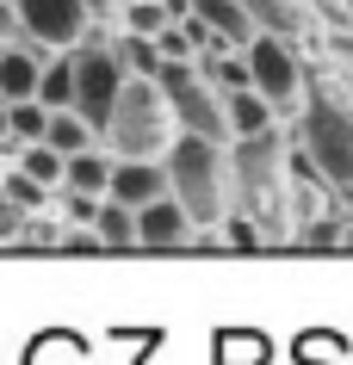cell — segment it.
Masks as SVG:
<instances>
[{
    "label": "cell",
    "mask_w": 353,
    "mask_h": 365,
    "mask_svg": "<svg viewBox=\"0 0 353 365\" xmlns=\"http://www.w3.org/2000/svg\"><path fill=\"white\" fill-rule=\"evenodd\" d=\"M161 168H168V192L186 205L193 223H217L230 211V155H223V143L180 130Z\"/></svg>",
    "instance_id": "cell-1"
},
{
    "label": "cell",
    "mask_w": 353,
    "mask_h": 365,
    "mask_svg": "<svg viewBox=\"0 0 353 365\" xmlns=\"http://www.w3.org/2000/svg\"><path fill=\"white\" fill-rule=\"evenodd\" d=\"M168 136H174V106H168V93H161L149 75H124L99 143L124 161V155H161Z\"/></svg>",
    "instance_id": "cell-2"
},
{
    "label": "cell",
    "mask_w": 353,
    "mask_h": 365,
    "mask_svg": "<svg viewBox=\"0 0 353 365\" xmlns=\"http://www.w3.org/2000/svg\"><path fill=\"white\" fill-rule=\"evenodd\" d=\"M155 87L168 93L180 130L211 136V143H223V136H230L223 99H217V87H211V75H205V68H193V62H161V68H155Z\"/></svg>",
    "instance_id": "cell-3"
},
{
    "label": "cell",
    "mask_w": 353,
    "mask_h": 365,
    "mask_svg": "<svg viewBox=\"0 0 353 365\" xmlns=\"http://www.w3.org/2000/svg\"><path fill=\"white\" fill-rule=\"evenodd\" d=\"M75 112L93 124V130H106V118H112V99H118V87H124V56H118V43L112 38H81L75 50Z\"/></svg>",
    "instance_id": "cell-4"
},
{
    "label": "cell",
    "mask_w": 353,
    "mask_h": 365,
    "mask_svg": "<svg viewBox=\"0 0 353 365\" xmlns=\"http://www.w3.org/2000/svg\"><path fill=\"white\" fill-rule=\"evenodd\" d=\"M279 161H285V143L273 136V124L255 130V136H235L230 180L242 186L248 217H273V211H279Z\"/></svg>",
    "instance_id": "cell-5"
},
{
    "label": "cell",
    "mask_w": 353,
    "mask_h": 365,
    "mask_svg": "<svg viewBox=\"0 0 353 365\" xmlns=\"http://www.w3.org/2000/svg\"><path fill=\"white\" fill-rule=\"evenodd\" d=\"M304 149H310V168L334 186H353V118L334 106V99L316 93L310 112H304Z\"/></svg>",
    "instance_id": "cell-6"
},
{
    "label": "cell",
    "mask_w": 353,
    "mask_h": 365,
    "mask_svg": "<svg viewBox=\"0 0 353 365\" xmlns=\"http://www.w3.org/2000/svg\"><path fill=\"white\" fill-rule=\"evenodd\" d=\"M19 6V25L25 38H38L44 50H68V43L87 38V0H13Z\"/></svg>",
    "instance_id": "cell-7"
},
{
    "label": "cell",
    "mask_w": 353,
    "mask_h": 365,
    "mask_svg": "<svg viewBox=\"0 0 353 365\" xmlns=\"http://www.w3.org/2000/svg\"><path fill=\"white\" fill-rule=\"evenodd\" d=\"M248 81H255L260 93L273 99V106L297 99V87H304V68H297V56L285 50V38H279V31H267V38H248Z\"/></svg>",
    "instance_id": "cell-8"
},
{
    "label": "cell",
    "mask_w": 353,
    "mask_h": 365,
    "mask_svg": "<svg viewBox=\"0 0 353 365\" xmlns=\"http://www.w3.org/2000/svg\"><path fill=\"white\" fill-rule=\"evenodd\" d=\"M161 192H168V168H161L155 155H124V161H112V186H106V198L143 211V205L161 198Z\"/></svg>",
    "instance_id": "cell-9"
},
{
    "label": "cell",
    "mask_w": 353,
    "mask_h": 365,
    "mask_svg": "<svg viewBox=\"0 0 353 365\" xmlns=\"http://www.w3.org/2000/svg\"><path fill=\"white\" fill-rule=\"evenodd\" d=\"M38 75H44V43L38 38H19L0 50V99H38Z\"/></svg>",
    "instance_id": "cell-10"
},
{
    "label": "cell",
    "mask_w": 353,
    "mask_h": 365,
    "mask_svg": "<svg viewBox=\"0 0 353 365\" xmlns=\"http://www.w3.org/2000/svg\"><path fill=\"white\" fill-rule=\"evenodd\" d=\"M193 235V217H186V205H180L174 192L149 198L137 211V242H149V248H174V242H186Z\"/></svg>",
    "instance_id": "cell-11"
},
{
    "label": "cell",
    "mask_w": 353,
    "mask_h": 365,
    "mask_svg": "<svg viewBox=\"0 0 353 365\" xmlns=\"http://www.w3.org/2000/svg\"><path fill=\"white\" fill-rule=\"evenodd\" d=\"M193 13H198V25H205L217 43H248L255 38V19H248L242 0H193Z\"/></svg>",
    "instance_id": "cell-12"
},
{
    "label": "cell",
    "mask_w": 353,
    "mask_h": 365,
    "mask_svg": "<svg viewBox=\"0 0 353 365\" xmlns=\"http://www.w3.org/2000/svg\"><path fill=\"white\" fill-rule=\"evenodd\" d=\"M223 118H230V136H255V130H267V124H273V99L260 93L255 81H248V87H230Z\"/></svg>",
    "instance_id": "cell-13"
},
{
    "label": "cell",
    "mask_w": 353,
    "mask_h": 365,
    "mask_svg": "<svg viewBox=\"0 0 353 365\" xmlns=\"http://www.w3.org/2000/svg\"><path fill=\"white\" fill-rule=\"evenodd\" d=\"M38 143H50L56 155H81V149H93V143H99V130L75 112V106H62V112H50V124H44Z\"/></svg>",
    "instance_id": "cell-14"
},
{
    "label": "cell",
    "mask_w": 353,
    "mask_h": 365,
    "mask_svg": "<svg viewBox=\"0 0 353 365\" xmlns=\"http://www.w3.org/2000/svg\"><path fill=\"white\" fill-rule=\"evenodd\" d=\"M62 186H68V192H87V198H106V186H112V161L99 155V143H93V149H81V155H68Z\"/></svg>",
    "instance_id": "cell-15"
},
{
    "label": "cell",
    "mask_w": 353,
    "mask_h": 365,
    "mask_svg": "<svg viewBox=\"0 0 353 365\" xmlns=\"http://www.w3.org/2000/svg\"><path fill=\"white\" fill-rule=\"evenodd\" d=\"M93 235L106 242V248H131V242H137V211H131V205H118V198H99Z\"/></svg>",
    "instance_id": "cell-16"
},
{
    "label": "cell",
    "mask_w": 353,
    "mask_h": 365,
    "mask_svg": "<svg viewBox=\"0 0 353 365\" xmlns=\"http://www.w3.org/2000/svg\"><path fill=\"white\" fill-rule=\"evenodd\" d=\"M38 99L50 106V112L75 106V56H62V62H44V75H38Z\"/></svg>",
    "instance_id": "cell-17"
},
{
    "label": "cell",
    "mask_w": 353,
    "mask_h": 365,
    "mask_svg": "<svg viewBox=\"0 0 353 365\" xmlns=\"http://www.w3.org/2000/svg\"><path fill=\"white\" fill-rule=\"evenodd\" d=\"M44 124H50V106L44 99H13L6 106V143H38Z\"/></svg>",
    "instance_id": "cell-18"
},
{
    "label": "cell",
    "mask_w": 353,
    "mask_h": 365,
    "mask_svg": "<svg viewBox=\"0 0 353 365\" xmlns=\"http://www.w3.org/2000/svg\"><path fill=\"white\" fill-rule=\"evenodd\" d=\"M112 43H118V56H124V68H131V75H149V81H155V68H161L155 38H143V31H124V38H112Z\"/></svg>",
    "instance_id": "cell-19"
},
{
    "label": "cell",
    "mask_w": 353,
    "mask_h": 365,
    "mask_svg": "<svg viewBox=\"0 0 353 365\" xmlns=\"http://www.w3.org/2000/svg\"><path fill=\"white\" fill-rule=\"evenodd\" d=\"M19 168L31 173L38 186H62V168H68V155H56V149H50V143H25Z\"/></svg>",
    "instance_id": "cell-20"
},
{
    "label": "cell",
    "mask_w": 353,
    "mask_h": 365,
    "mask_svg": "<svg viewBox=\"0 0 353 365\" xmlns=\"http://www.w3.org/2000/svg\"><path fill=\"white\" fill-rule=\"evenodd\" d=\"M0 198H6V205H19V211H44V198H50V186H38V180H31L25 168H13L6 180H0Z\"/></svg>",
    "instance_id": "cell-21"
},
{
    "label": "cell",
    "mask_w": 353,
    "mask_h": 365,
    "mask_svg": "<svg viewBox=\"0 0 353 365\" xmlns=\"http://www.w3.org/2000/svg\"><path fill=\"white\" fill-rule=\"evenodd\" d=\"M118 19H124V31L155 38L161 25H168V6H161V0H124V13H118Z\"/></svg>",
    "instance_id": "cell-22"
},
{
    "label": "cell",
    "mask_w": 353,
    "mask_h": 365,
    "mask_svg": "<svg viewBox=\"0 0 353 365\" xmlns=\"http://www.w3.org/2000/svg\"><path fill=\"white\" fill-rule=\"evenodd\" d=\"M242 6H248V19H255L260 31H279V38L297 25V13L285 6V0H242Z\"/></svg>",
    "instance_id": "cell-23"
},
{
    "label": "cell",
    "mask_w": 353,
    "mask_h": 365,
    "mask_svg": "<svg viewBox=\"0 0 353 365\" xmlns=\"http://www.w3.org/2000/svg\"><path fill=\"white\" fill-rule=\"evenodd\" d=\"M230 242H235V248H255V242H260V235H255V217H235V223H230Z\"/></svg>",
    "instance_id": "cell-24"
},
{
    "label": "cell",
    "mask_w": 353,
    "mask_h": 365,
    "mask_svg": "<svg viewBox=\"0 0 353 365\" xmlns=\"http://www.w3.org/2000/svg\"><path fill=\"white\" fill-rule=\"evenodd\" d=\"M87 13H93V19H99V25H112V19H118V13H124V0H87Z\"/></svg>",
    "instance_id": "cell-25"
},
{
    "label": "cell",
    "mask_w": 353,
    "mask_h": 365,
    "mask_svg": "<svg viewBox=\"0 0 353 365\" xmlns=\"http://www.w3.org/2000/svg\"><path fill=\"white\" fill-rule=\"evenodd\" d=\"M161 6H168V19H186L193 13V0H161Z\"/></svg>",
    "instance_id": "cell-26"
},
{
    "label": "cell",
    "mask_w": 353,
    "mask_h": 365,
    "mask_svg": "<svg viewBox=\"0 0 353 365\" xmlns=\"http://www.w3.org/2000/svg\"><path fill=\"white\" fill-rule=\"evenodd\" d=\"M0 143H6V99H0Z\"/></svg>",
    "instance_id": "cell-27"
},
{
    "label": "cell",
    "mask_w": 353,
    "mask_h": 365,
    "mask_svg": "<svg viewBox=\"0 0 353 365\" xmlns=\"http://www.w3.org/2000/svg\"><path fill=\"white\" fill-rule=\"evenodd\" d=\"M347 13H353V0H347Z\"/></svg>",
    "instance_id": "cell-28"
}]
</instances>
